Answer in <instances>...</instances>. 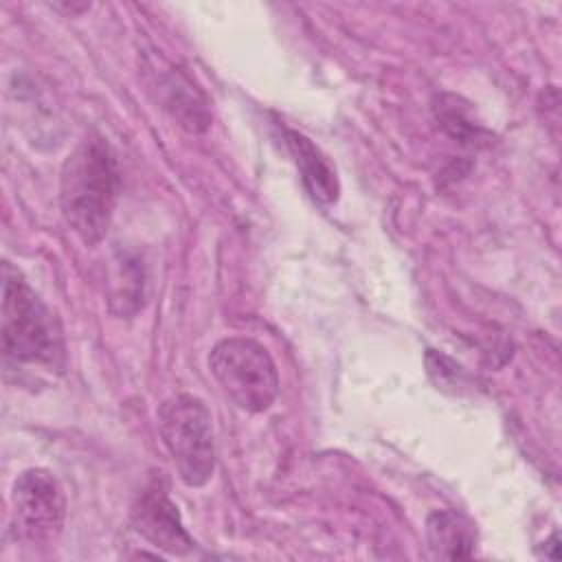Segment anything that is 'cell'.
Listing matches in <instances>:
<instances>
[{
    "instance_id": "obj_4",
    "label": "cell",
    "mask_w": 562,
    "mask_h": 562,
    "mask_svg": "<svg viewBox=\"0 0 562 562\" xmlns=\"http://www.w3.org/2000/svg\"><path fill=\"white\" fill-rule=\"evenodd\" d=\"M209 369L222 391L246 413H266L279 395L277 364L255 338H222L209 353Z\"/></svg>"
},
{
    "instance_id": "obj_6",
    "label": "cell",
    "mask_w": 562,
    "mask_h": 562,
    "mask_svg": "<svg viewBox=\"0 0 562 562\" xmlns=\"http://www.w3.org/2000/svg\"><path fill=\"white\" fill-rule=\"evenodd\" d=\"M132 527L151 547L169 555H187L195 549V540L184 529L180 512L160 479L149 481L138 494L132 507Z\"/></svg>"
},
{
    "instance_id": "obj_9",
    "label": "cell",
    "mask_w": 562,
    "mask_h": 562,
    "mask_svg": "<svg viewBox=\"0 0 562 562\" xmlns=\"http://www.w3.org/2000/svg\"><path fill=\"white\" fill-rule=\"evenodd\" d=\"M167 108L171 110L178 125L189 132H204L211 123L209 103L193 79L182 70H171L165 79Z\"/></svg>"
},
{
    "instance_id": "obj_3",
    "label": "cell",
    "mask_w": 562,
    "mask_h": 562,
    "mask_svg": "<svg viewBox=\"0 0 562 562\" xmlns=\"http://www.w3.org/2000/svg\"><path fill=\"white\" fill-rule=\"evenodd\" d=\"M158 430L162 443L187 487L206 485L217 465L213 419L206 404L191 395L178 393L158 406Z\"/></svg>"
},
{
    "instance_id": "obj_2",
    "label": "cell",
    "mask_w": 562,
    "mask_h": 562,
    "mask_svg": "<svg viewBox=\"0 0 562 562\" xmlns=\"http://www.w3.org/2000/svg\"><path fill=\"white\" fill-rule=\"evenodd\" d=\"M2 351L15 364L61 367L64 334L57 316L24 281V277L4 261L2 266Z\"/></svg>"
},
{
    "instance_id": "obj_1",
    "label": "cell",
    "mask_w": 562,
    "mask_h": 562,
    "mask_svg": "<svg viewBox=\"0 0 562 562\" xmlns=\"http://www.w3.org/2000/svg\"><path fill=\"white\" fill-rule=\"evenodd\" d=\"M119 189L121 173L112 145L101 134H88L66 156L59 176L61 215L86 246H97L105 237Z\"/></svg>"
},
{
    "instance_id": "obj_8",
    "label": "cell",
    "mask_w": 562,
    "mask_h": 562,
    "mask_svg": "<svg viewBox=\"0 0 562 562\" xmlns=\"http://www.w3.org/2000/svg\"><path fill=\"white\" fill-rule=\"evenodd\" d=\"M426 540L435 558L461 560L474 551V525L457 509H435L426 518Z\"/></svg>"
},
{
    "instance_id": "obj_5",
    "label": "cell",
    "mask_w": 562,
    "mask_h": 562,
    "mask_svg": "<svg viewBox=\"0 0 562 562\" xmlns=\"http://www.w3.org/2000/svg\"><path fill=\"white\" fill-rule=\"evenodd\" d=\"M13 525L29 542H50L59 536L66 518V496L57 476L44 468H29L11 487Z\"/></svg>"
},
{
    "instance_id": "obj_7",
    "label": "cell",
    "mask_w": 562,
    "mask_h": 562,
    "mask_svg": "<svg viewBox=\"0 0 562 562\" xmlns=\"http://www.w3.org/2000/svg\"><path fill=\"white\" fill-rule=\"evenodd\" d=\"M285 143L299 167V173L307 193L323 204L336 202L340 191L336 169L329 165L323 151L305 134L296 130H285Z\"/></svg>"
}]
</instances>
